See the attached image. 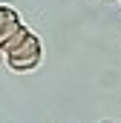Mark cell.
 <instances>
[{
  "instance_id": "3",
  "label": "cell",
  "mask_w": 121,
  "mask_h": 123,
  "mask_svg": "<svg viewBox=\"0 0 121 123\" xmlns=\"http://www.w3.org/2000/svg\"><path fill=\"white\" fill-rule=\"evenodd\" d=\"M32 37H35V31H29L26 26H23V29L17 31V34H15L12 40H6V43H0V52H3V57H6V55H12V52H17V49H20L23 43H29Z\"/></svg>"
},
{
  "instance_id": "1",
  "label": "cell",
  "mask_w": 121,
  "mask_h": 123,
  "mask_svg": "<svg viewBox=\"0 0 121 123\" xmlns=\"http://www.w3.org/2000/svg\"><path fill=\"white\" fill-rule=\"evenodd\" d=\"M40 55H43V49H40L38 34H35L29 43H23L17 52L6 55V66H9L12 72H32V69H38V66H40Z\"/></svg>"
},
{
  "instance_id": "2",
  "label": "cell",
  "mask_w": 121,
  "mask_h": 123,
  "mask_svg": "<svg viewBox=\"0 0 121 123\" xmlns=\"http://www.w3.org/2000/svg\"><path fill=\"white\" fill-rule=\"evenodd\" d=\"M20 29H23V20H20V14H17L12 6H0V43L12 40V37H15Z\"/></svg>"
}]
</instances>
